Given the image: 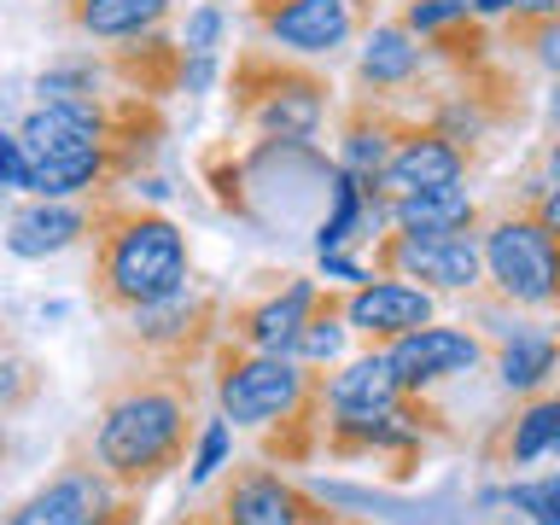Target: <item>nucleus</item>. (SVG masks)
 Segmentation results:
<instances>
[{
	"mask_svg": "<svg viewBox=\"0 0 560 525\" xmlns=\"http://www.w3.org/2000/svg\"><path fill=\"white\" fill-rule=\"evenodd\" d=\"M88 234H94V280L105 304L140 310L187 287V234L158 210L100 199Z\"/></svg>",
	"mask_w": 560,
	"mask_h": 525,
	"instance_id": "1",
	"label": "nucleus"
},
{
	"mask_svg": "<svg viewBox=\"0 0 560 525\" xmlns=\"http://www.w3.org/2000/svg\"><path fill=\"white\" fill-rule=\"evenodd\" d=\"M182 444H187V397L170 392V385L122 392L100 415V432H94L100 472L122 490L152 485L158 472H170L182 462Z\"/></svg>",
	"mask_w": 560,
	"mask_h": 525,
	"instance_id": "2",
	"label": "nucleus"
},
{
	"mask_svg": "<svg viewBox=\"0 0 560 525\" xmlns=\"http://www.w3.org/2000/svg\"><path fill=\"white\" fill-rule=\"evenodd\" d=\"M234 117L252 122L262 140H315L327 122V82L275 47L234 59Z\"/></svg>",
	"mask_w": 560,
	"mask_h": 525,
	"instance_id": "3",
	"label": "nucleus"
},
{
	"mask_svg": "<svg viewBox=\"0 0 560 525\" xmlns=\"http://www.w3.org/2000/svg\"><path fill=\"white\" fill-rule=\"evenodd\" d=\"M479 252H485V275L497 280L508 304H525V310L560 304V240L525 205H514L508 217L485 228Z\"/></svg>",
	"mask_w": 560,
	"mask_h": 525,
	"instance_id": "4",
	"label": "nucleus"
},
{
	"mask_svg": "<svg viewBox=\"0 0 560 525\" xmlns=\"http://www.w3.org/2000/svg\"><path fill=\"white\" fill-rule=\"evenodd\" d=\"M217 397H222V415L234 427H275V420H298L322 402V385L304 374L298 357H269V350H234L222 362V380H217Z\"/></svg>",
	"mask_w": 560,
	"mask_h": 525,
	"instance_id": "5",
	"label": "nucleus"
},
{
	"mask_svg": "<svg viewBox=\"0 0 560 525\" xmlns=\"http://www.w3.org/2000/svg\"><path fill=\"white\" fill-rule=\"evenodd\" d=\"M374 0H252V24L287 59H332L368 24Z\"/></svg>",
	"mask_w": 560,
	"mask_h": 525,
	"instance_id": "6",
	"label": "nucleus"
},
{
	"mask_svg": "<svg viewBox=\"0 0 560 525\" xmlns=\"http://www.w3.org/2000/svg\"><path fill=\"white\" fill-rule=\"evenodd\" d=\"M374 262L392 280H420L438 292H472L485 275V252L472 234H438V228H397L374 240Z\"/></svg>",
	"mask_w": 560,
	"mask_h": 525,
	"instance_id": "7",
	"label": "nucleus"
},
{
	"mask_svg": "<svg viewBox=\"0 0 560 525\" xmlns=\"http://www.w3.org/2000/svg\"><path fill=\"white\" fill-rule=\"evenodd\" d=\"M129 508L117 502V485L100 467H65L52 485L12 514V525H122Z\"/></svg>",
	"mask_w": 560,
	"mask_h": 525,
	"instance_id": "8",
	"label": "nucleus"
},
{
	"mask_svg": "<svg viewBox=\"0 0 560 525\" xmlns=\"http://www.w3.org/2000/svg\"><path fill=\"white\" fill-rule=\"evenodd\" d=\"M462 175H467V152L455 140H444L432 122H402L374 187L385 199H402V192H427V187H462Z\"/></svg>",
	"mask_w": 560,
	"mask_h": 525,
	"instance_id": "9",
	"label": "nucleus"
},
{
	"mask_svg": "<svg viewBox=\"0 0 560 525\" xmlns=\"http://www.w3.org/2000/svg\"><path fill=\"white\" fill-rule=\"evenodd\" d=\"M385 357H392L397 368V380H402V392H420V385H438V380H455V374H467L472 362L485 357L479 339L462 327H415V332H402V339L385 345Z\"/></svg>",
	"mask_w": 560,
	"mask_h": 525,
	"instance_id": "10",
	"label": "nucleus"
},
{
	"mask_svg": "<svg viewBox=\"0 0 560 525\" xmlns=\"http://www.w3.org/2000/svg\"><path fill=\"white\" fill-rule=\"evenodd\" d=\"M345 327L368 332V339H402V332L432 322V292L409 287V280H368L345 298Z\"/></svg>",
	"mask_w": 560,
	"mask_h": 525,
	"instance_id": "11",
	"label": "nucleus"
},
{
	"mask_svg": "<svg viewBox=\"0 0 560 525\" xmlns=\"http://www.w3.org/2000/svg\"><path fill=\"white\" fill-rule=\"evenodd\" d=\"M315 304H322V292H315V280H292L287 292H269L262 304L252 310H234V322H228V332H234V345L245 350H269V357H292V339L298 327L315 315Z\"/></svg>",
	"mask_w": 560,
	"mask_h": 525,
	"instance_id": "12",
	"label": "nucleus"
},
{
	"mask_svg": "<svg viewBox=\"0 0 560 525\" xmlns=\"http://www.w3.org/2000/svg\"><path fill=\"white\" fill-rule=\"evenodd\" d=\"M310 514H315L310 497L292 479H280L275 467H240L222 497L228 525H304Z\"/></svg>",
	"mask_w": 560,
	"mask_h": 525,
	"instance_id": "13",
	"label": "nucleus"
},
{
	"mask_svg": "<svg viewBox=\"0 0 560 525\" xmlns=\"http://www.w3.org/2000/svg\"><path fill=\"white\" fill-rule=\"evenodd\" d=\"M88 228H94V210L88 205H70V199H35L12 217L7 228V252L12 257H52V252H70Z\"/></svg>",
	"mask_w": 560,
	"mask_h": 525,
	"instance_id": "14",
	"label": "nucleus"
},
{
	"mask_svg": "<svg viewBox=\"0 0 560 525\" xmlns=\"http://www.w3.org/2000/svg\"><path fill=\"white\" fill-rule=\"evenodd\" d=\"M420 65H427V47H420V35L409 24H374L362 35L357 77H362L368 94H397V88H409L420 77Z\"/></svg>",
	"mask_w": 560,
	"mask_h": 525,
	"instance_id": "15",
	"label": "nucleus"
},
{
	"mask_svg": "<svg viewBox=\"0 0 560 525\" xmlns=\"http://www.w3.org/2000/svg\"><path fill=\"white\" fill-rule=\"evenodd\" d=\"M409 392H402V380H397V368L385 350H374V357H362V362H350L345 374H332L322 385V402L332 409V420H350V415H380V409H392V402H402Z\"/></svg>",
	"mask_w": 560,
	"mask_h": 525,
	"instance_id": "16",
	"label": "nucleus"
},
{
	"mask_svg": "<svg viewBox=\"0 0 560 525\" xmlns=\"http://www.w3.org/2000/svg\"><path fill=\"white\" fill-rule=\"evenodd\" d=\"M182 65H187V47L164 42L158 30L152 35H135L129 47H117L112 59H105V70L129 82V94H140V100L175 94V88H182Z\"/></svg>",
	"mask_w": 560,
	"mask_h": 525,
	"instance_id": "17",
	"label": "nucleus"
},
{
	"mask_svg": "<svg viewBox=\"0 0 560 525\" xmlns=\"http://www.w3.org/2000/svg\"><path fill=\"white\" fill-rule=\"evenodd\" d=\"M135 315V339L140 345H152V350H187L199 332L210 327V315H217V304H210L205 292H170V298H152V304H140L129 310Z\"/></svg>",
	"mask_w": 560,
	"mask_h": 525,
	"instance_id": "18",
	"label": "nucleus"
},
{
	"mask_svg": "<svg viewBox=\"0 0 560 525\" xmlns=\"http://www.w3.org/2000/svg\"><path fill=\"white\" fill-rule=\"evenodd\" d=\"M397 135H402V122L385 112V105H374V94H368L357 112L345 117V129H339V170L362 175V182H380V170H385V158H392Z\"/></svg>",
	"mask_w": 560,
	"mask_h": 525,
	"instance_id": "19",
	"label": "nucleus"
},
{
	"mask_svg": "<svg viewBox=\"0 0 560 525\" xmlns=\"http://www.w3.org/2000/svg\"><path fill=\"white\" fill-rule=\"evenodd\" d=\"M65 18L94 42H135L170 18V0H65Z\"/></svg>",
	"mask_w": 560,
	"mask_h": 525,
	"instance_id": "20",
	"label": "nucleus"
},
{
	"mask_svg": "<svg viewBox=\"0 0 560 525\" xmlns=\"http://www.w3.org/2000/svg\"><path fill=\"white\" fill-rule=\"evenodd\" d=\"M397 228H438V234H472L479 228V205L462 187H427V192H402L392 199Z\"/></svg>",
	"mask_w": 560,
	"mask_h": 525,
	"instance_id": "21",
	"label": "nucleus"
},
{
	"mask_svg": "<svg viewBox=\"0 0 560 525\" xmlns=\"http://www.w3.org/2000/svg\"><path fill=\"white\" fill-rule=\"evenodd\" d=\"M555 362H560V339L555 332H537V327H514L497 350V374L508 392H537L555 374Z\"/></svg>",
	"mask_w": 560,
	"mask_h": 525,
	"instance_id": "22",
	"label": "nucleus"
},
{
	"mask_svg": "<svg viewBox=\"0 0 560 525\" xmlns=\"http://www.w3.org/2000/svg\"><path fill=\"white\" fill-rule=\"evenodd\" d=\"M345 310L332 304V298H322L315 304V315L304 327H298V339H292V357L298 362H339V350H345Z\"/></svg>",
	"mask_w": 560,
	"mask_h": 525,
	"instance_id": "23",
	"label": "nucleus"
},
{
	"mask_svg": "<svg viewBox=\"0 0 560 525\" xmlns=\"http://www.w3.org/2000/svg\"><path fill=\"white\" fill-rule=\"evenodd\" d=\"M555 438H560V397H542L532 402L520 420H514V438H508V455L525 467V462H537L542 450H555Z\"/></svg>",
	"mask_w": 560,
	"mask_h": 525,
	"instance_id": "24",
	"label": "nucleus"
},
{
	"mask_svg": "<svg viewBox=\"0 0 560 525\" xmlns=\"http://www.w3.org/2000/svg\"><path fill=\"white\" fill-rule=\"evenodd\" d=\"M514 514H525L532 525H560V472H549V479H525V485H514L502 497Z\"/></svg>",
	"mask_w": 560,
	"mask_h": 525,
	"instance_id": "25",
	"label": "nucleus"
},
{
	"mask_svg": "<svg viewBox=\"0 0 560 525\" xmlns=\"http://www.w3.org/2000/svg\"><path fill=\"white\" fill-rule=\"evenodd\" d=\"M514 42L560 82V12H549V18H514Z\"/></svg>",
	"mask_w": 560,
	"mask_h": 525,
	"instance_id": "26",
	"label": "nucleus"
},
{
	"mask_svg": "<svg viewBox=\"0 0 560 525\" xmlns=\"http://www.w3.org/2000/svg\"><path fill=\"white\" fill-rule=\"evenodd\" d=\"M467 18H472V0H409V7H402V24H409L420 42L438 30H450V24H467Z\"/></svg>",
	"mask_w": 560,
	"mask_h": 525,
	"instance_id": "27",
	"label": "nucleus"
},
{
	"mask_svg": "<svg viewBox=\"0 0 560 525\" xmlns=\"http://www.w3.org/2000/svg\"><path fill=\"white\" fill-rule=\"evenodd\" d=\"M228 450H234V432H228V420H210V427L199 432V455H192L187 479H192V485L217 479V467L228 462Z\"/></svg>",
	"mask_w": 560,
	"mask_h": 525,
	"instance_id": "28",
	"label": "nucleus"
},
{
	"mask_svg": "<svg viewBox=\"0 0 560 525\" xmlns=\"http://www.w3.org/2000/svg\"><path fill=\"white\" fill-rule=\"evenodd\" d=\"M0 187H18V192H30V152H24V140L0 129Z\"/></svg>",
	"mask_w": 560,
	"mask_h": 525,
	"instance_id": "29",
	"label": "nucleus"
},
{
	"mask_svg": "<svg viewBox=\"0 0 560 525\" xmlns=\"http://www.w3.org/2000/svg\"><path fill=\"white\" fill-rule=\"evenodd\" d=\"M520 205L532 210V217L549 228V234L560 240V182H537V187H525L520 192Z\"/></svg>",
	"mask_w": 560,
	"mask_h": 525,
	"instance_id": "30",
	"label": "nucleus"
},
{
	"mask_svg": "<svg viewBox=\"0 0 560 525\" xmlns=\"http://www.w3.org/2000/svg\"><path fill=\"white\" fill-rule=\"evenodd\" d=\"M217 42H222V12H217V7H199V12L187 18L182 47H187V52H217Z\"/></svg>",
	"mask_w": 560,
	"mask_h": 525,
	"instance_id": "31",
	"label": "nucleus"
},
{
	"mask_svg": "<svg viewBox=\"0 0 560 525\" xmlns=\"http://www.w3.org/2000/svg\"><path fill=\"white\" fill-rule=\"evenodd\" d=\"M35 397V368L30 362H0V409H18V402Z\"/></svg>",
	"mask_w": 560,
	"mask_h": 525,
	"instance_id": "32",
	"label": "nucleus"
},
{
	"mask_svg": "<svg viewBox=\"0 0 560 525\" xmlns=\"http://www.w3.org/2000/svg\"><path fill=\"white\" fill-rule=\"evenodd\" d=\"M322 269H327V280H368V269L345 252H322Z\"/></svg>",
	"mask_w": 560,
	"mask_h": 525,
	"instance_id": "33",
	"label": "nucleus"
},
{
	"mask_svg": "<svg viewBox=\"0 0 560 525\" xmlns=\"http://www.w3.org/2000/svg\"><path fill=\"white\" fill-rule=\"evenodd\" d=\"M549 122H555V129H560V82L549 88Z\"/></svg>",
	"mask_w": 560,
	"mask_h": 525,
	"instance_id": "34",
	"label": "nucleus"
},
{
	"mask_svg": "<svg viewBox=\"0 0 560 525\" xmlns=\"http://www.w3.org/2000/svg\"><path fill=\"white\" fill-rule=\"evenodd\" d=\"M304 525H357V520H339V514H310Z\"/></svg>",
	"mask_w": 560,
	"mask_h": 525,
	"instance_id": "35",
	"label": "nucleus"
},
{
	"mask_svg": "<svg viewBox=\"0 0 560 525\" xmlns=\"http://www.w3.org/2000/svg\"><path fill=\"white\" fill-rule=\"evenodd\" d=\"M549 170H555V182H560V140L549 147Z\"/></svg>",
	"mask_w": 560,
	"mask_h": 525,
	"instance_id": "36",
	"label": "nucleus"
},
{
	"mask_svg": "<svg viewBox=\"0 0 560 525\" xmlns=\"http://www.w3.org/2000/svg\"><path fill=\"white\" fill-rule=\"evenodd\" d=\"M182 525H228V520H182Z\"/></svg>",
	"mask_w": 560,
	"mask_h": 525,
	"instance_id": "37",
	"label": "nucleus"
},
{
	"mask_svg": "<svg viewBox=\"0 0 560 525\" xmlns=\"http://www.w3.org/2000/svg\"><path fill=\"white\" fill-rule=\"evenodd\" d=\"M0 455H7V427H0Z\"/></svg>",
	"mask_w": 560,
	"mask_h": 525,
	"instance_id": "38",
	"label": "nucleus"
},
{
	"mask_svg": "<svg viewBox=\"0 0 560 525\" xmlns=\"http://www.w3.org/2000/svg\"><path fill=\"white\" fill-rule=\"evenodd\" d=\"M0 192H7V187H0Z\"/></svg>",
	"mask_w": 560,
	"mask_h": 525,
	"instance_id": "39",
	"label": "nucleus"
}]
</instances>
